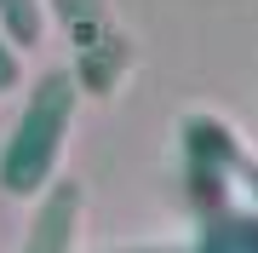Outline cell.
<instances>
[{
  "instance_id": "1",
  "label": "cell",
  "mask_w": 258,
  "mask_h": 253,
  "mask_svg": "<svg viewBox=\"0 0 258 253\" xmlns=\"http://www.w3.org/2000/svg\"><path fill=\"white\" fill-rule=\"evenodd\" d=\"M75 110H81V81L69 69H46L40 81H29L23 110L12 121V132H6V144H0V190L6 196L40 201L57 184Z\"/></svg>"
},
{
  "instance_id": "2",
  "label": "cell",
  "mask_w": 258,
  "mask_h": 253,
  "mask_svg": "<svg viewBox=\"0 0 258 253\" xmlns=\"http://www.w3.org/2000/svg\"><path fill=\"white\" fill-rule=\"evenodd\" d=\"M46 12L63 23V35L75 46L69 75L81 81V92L109 98L120 86V75H126V64H132L126 35H120L115 18H109V0H46Z\"/></svg>"
},
{
  "instance_id": "3",
  "label": "cell",
  "mask_w": 258,
  "mask_h": 253,
  "mask_svg": "<svg viewBox=\"0 0 258 253\" xmlns=\"http://www.w3.org/2000/svg\"><path fill=\"white\" fill-rule=\"evenodd\" d=\"M81 213H86V190L75 178H57L46 196L29 213V230L18 253H75V236H81Z\"/></svg>"
},
{
  "instance_id": "4",
  "label": "cell",
  "mask_w": 258,
  "mask_h": 253,
  "mask_svg": "<svg viewBox=\"0 0 258 253\" xmlns=\"http://www.w3.org/2000/svg\"><path fill=\"white\" fill-rule=\"evenodd\" d=\"M0 35L18 52H35L46 40V0H0Z\"/></svg>"
},
{
  "instance_id": "5",
  "label": "cell",
  "mask_w": 258,
  "mask_h": 253,
  "mask_svg": "<svg viewBox=\"0 0 258 253\" xmlns=\"http://www.w3.org/2000/svg\"><path fill=\"white\" fill-rule=\"evenodd\" d=\"M201 253H258V213H224L201 236Z\"/></svg>"
},
{
  "instance_id": "6",
  "label": "cell",
  "mask_w": 258,
  "mask_h": 253,
  "mask_svg": "<svg viewBox=\"0 0 258 253\" xmlns=\"http://www.w3.org/2000/svg\"><path fill=\"white\" fill-rule=\"evenodd\" d=\"M23 86V52L0 35V92H18Z\"/></svg>"
}]
</instances>
